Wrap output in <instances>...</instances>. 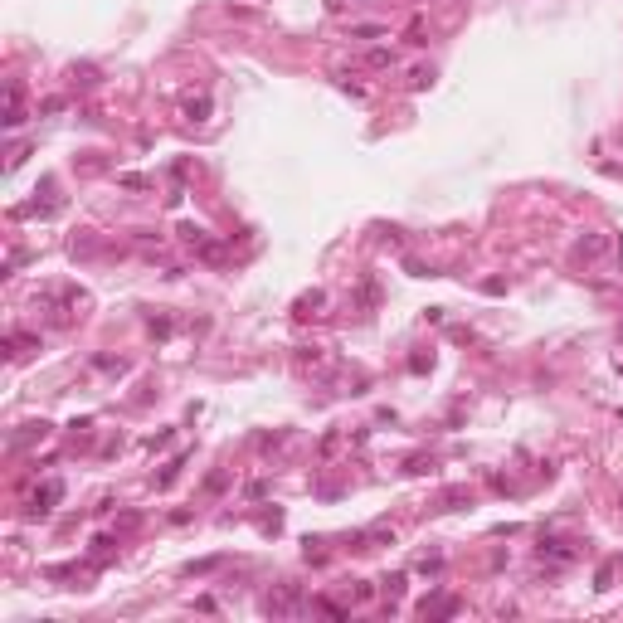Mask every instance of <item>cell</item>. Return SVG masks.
I'll list each match as a JSON object with an SVG mask.
<instances>
[{
  "instance_id": "1",
  "label": "cell",
  "mask_w": 623,
  "mask_h": 623,
  "mask_svg": "<svg viewBox=\"0 0 623 623\" xmlns=\"http://www.w3.org/2000/svg\"><path fill=\"white\" fill-rule=\"evenodd\" d=\"M541 555H550L555 565H565L569 560V550H565V541H550V545H541Z\"/></svg>"
}]
</instances>
